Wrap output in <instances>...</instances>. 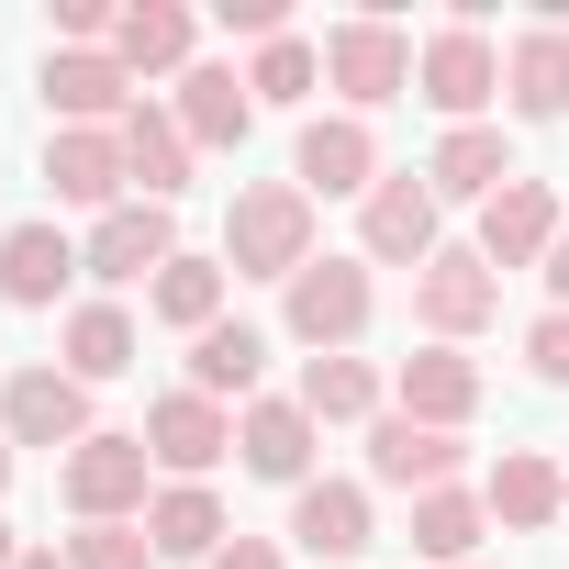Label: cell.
I'll return each instance as SVG.
<instances>
[{
	"instance_id": "29",
	"label": "cell",
	"mask_w": 569,
	"mask_h": 569,
	"mask_svg": "<svg viewBox=\"0 0 569 569\" xmlns=\"http://www.w3.org/2000/svg\"><path fill=\"white\" fill-rule=\"evenodd\" d=\"M313 425H380V369L369 358H302V391H291Z\"/></svg>"
},
{
	"instance_id": "10",
	"label": "cell",
	"mask_w": 569,
	"mask_h": 569,
	"mask_svg": "<svg viewBox=\"0 0 569 569\" xmlns=\"http://www.w3.org/2000/svg\"><path fill=\"white\" fill-rule=\"evenodd\" d=\"M358 246H369V268H413L425 279V257H436V179L425 168H391L369 190V212H358Z\"/></svg>"
},
{
	"instance_id": "35",
	"label": "cell",
	"mask_w": 569,
	"mask_h": 569,
	"mask_svg": "<svg viewBox=\"0 0 569 569\" xmlns=\"http://www.w3.org/2000/svg\"><path fill=\"white\" fill-rule=\"evenodd\" d=\"M112 23H123L112 0H57V34H68V46H112Z\"/></svg>"
},
{
	"instance_id": "15",
	"label": "cell",
	"mask_w": 569,
	"mask_h": 569,
	"mask_svg": "<svg viewBox=\"0 0 569 569\" xmlns=\"http://www.w3.org/2000/svg\"><path fill=\"white\" fill-rule=\"evenodd\" d=\"M46 179H57L68 212H123V190H134L123 123H112V134H46Z\"/></svg>"
},
{
	"instance_id": "26",
	"label": "cell",
	"mask_w": 569,
	"mask_h": 569,
	"mask_svg": "<svg viewBox=\"0 0 569 569\" xmlns=\"http://www.w3.org/2000/svg\"><path fill=\"white\" fill-rule=\"evenodd\" d=\"M190 34L201 23L179 12V0H134V12L112 23V57H123V79H168V68L190 79Z\"/></svg>"
},
{
	"instance_id": "2",
	"label": "cell",
	"mask_w": 569,
	"mask_h": 569,
	"mask_svg": "<svg viewBox=\"0 0 569 569\" xmlns=\"http://www.w3.org/2000/svg\"><path fill=\"white\" fill-rule=\"evenodd\" d=\"M369 313H380V291H369V257H313V268L291 279V291H279V325H291L313 358H358Z\"/></svg>"
},
{
	"instance_id": "18",
	"label": "cell",
	"mask_w": 569,
	"mask_h": 569,
	"mask_svg": "<svg viewBox=\"0 0 569 569\" xmlns=\"http://www.w3.org/2000/svg\"><path fill=\"white\" fill-rule=\"evenodd\" d=\"M313 436H325V425H313L302 402H246V413H234V458H246L257 480H291V491L313 480Z\"/></svg>"
},
{
	"instance_id": "20",
	"label": "cell",
	"mask_w": 569,
	"mask_h": 569,
	"mask_svg": "<svg viewBox=\"0 0 569 569\" xmlns=\"http://www.w3.org/2000/svg\"><path fill=\"white\" fill-rule=\"evenodd\" d=\"M502 101H513L525 123H558V112H569V23H525V34H513Z\"/></svg>"
},
{
	"instance_id": "38",
	"label": "cell",
	"mask_w": 569,
	"mask_h": 569,
	"mask_svg": "<svg viewBox=\"0 0 569 569\" xmlns=\"http://www.w3.org/2000/svg\"><path fill=\"white\" fill-rule=\"evenodd\" d=\"M547 291H558V313H569V234L547 246Z\"/></svg>"
},
{
	"instance_id": "37",
	"label": "cell",
	"mask_w": 569,
	"mask_h": 569,
	"mask_svg": "<svg viewBox=\"0 0 569 569\" xmlns=\"http://www.w3.org/2000/svg\"><path fill=\"white\" fill-rule=\"evenodd\" d=\"M212 569H279V547H268V536H234V547H223Z\"/></svg>"
},
{
	"instance_id": "9",
	"label": "cell",
	"mask_w": 569,
	"mask_h": 569,
	"mask_svg": "<svg viewBox=\"0 0 569 569\" xmlns=\"http://www.w3.org/2000/svg\"><path fill=\"white\" fill-rule=\"evenodd\" d=\"M0 436L12 447H90L101 425H90V380H68V369H12L0 380Z\"/></svg>"
},
{
	"instance_id": "1",
	"label": "cell",
	"mask_w": 569,
	"mask_h": 569,
	"mask_svg": "<svg viewBox=\"0 0 569 569\" xmlns=\"http://www.w3.org/2000/svg\"><path fill=\"white\" fill-rule=\"evenodd\" d=\"M223 268L234 279H291L313 268V201L291 190V179H246L234 190V212H223Z\"/></svg>"
},
{
	"instance_id": "41",
	"label": "cell",
	"mask_w": 569,
	"mask_h": 569,
	"mask_svg": "<svg viewBox=\"0 0 569 569\" xmlns=\"http://www.w3.org/2000/svg\"><path fill=\"white\" fill-rule=\"evenodd\" d=\"M0 491H12V436H0Z\"/></svg>"
},
{
	"instance_id": "32",
	"label": "cell",
	"mask_w": 569,
	"mask_h": 569,
	"mask_svg": "<svg viewBox=\"0 0 569 569\" xmlns=\"http://www.w3.org/2000/svg\"><path fill=\"white\" fill-rule=\"evenodd\" d=\"M246 90H257V101H279V112H291V101H313V90H325V46H302V34H279V46H257Z\"/></svg>"
},
{
	"instance_id": "12",
	"label": "cell",
	"mask_w": 569,
	"mask_h": 569,
	"mask_svg": "<svg viewBox=\"0 0 569 569\" xmlns=\"http://www.w3.org/2000/svg\"><path fill=\"white\" fill-rule=\"evenodd\" d=\"M547 246H558V190H547V179H513V190L480 201V257H491V279H502V268H547Z\"/></svg>"
},
{
	"instance_id": "19",
	"label": "cell",
	"mask_w": 569,
	"mask_h": 569,
	"mask_svg": "<svg viewBox=\"0 0 569 569\" xmlns=\"http://www.w3.org/2000/svg\"><path fill=\"white\" fill-rule=\"evenodd\" d=\"M425 179H436V201H491V190H513L525 168H513V146H502V123H458V134H436V157H425Z\"/></svg>"
},
{
	"instance_id": "31",
	"label": "cell",
	"mask_w": 569,
	"mask_h": 569,
	"mask_svg": "<svg viewBox=\"0 0 569 569\" xmlns=\"http://www.w3.org/2000/svg\"><path fill=\"white\" fill-rule=\"evenodd\" d=\"M480 525H491V502H469V491H425V502H413V547H425L436 569H469V558H480Z\"/></svg>"
},
{
	"instance_id": "34",
	"label": "cell",
	"mask_w": 569,
	"mask_h": 569,
	"mask_svg": "<svg viewBox=\"0 0 569 569\" xmlns=\"http://www.w3.org/2000/svg\"><path fill=\"white\" fill-rule=\"evenodd\" d=\"M525 369L569 391V313H536V325H525Z\"/></svg>"
},
{
	"instance_id": "4",
	"label": "cell",
	"mask_w": 569,
	"mask_h": 569,
	"mask_svg": "<svg viewBox=\"0 0 569 569\" xmlns=\"http://www.w3.org/2000/svg\"><path fill=\"white\" fill-rule=\"evenodd\" d=\"M325 90H336V101L369 123L380 101H402V90H413V34H402L391 12H358V23H336V34H325Z\"/></svg>"
},
{
	"instance_id": "30",
	"label": "cell",
	"mask_w": 569,
	"mask_h": 569,
	"mask_svg": "<svg viewBox=\"0 0 569 569\" xmlns=\"http://www.w3.org/2000/svg\"><path fill=\"white\" fill-rule=\"evenodd\" d=\"M134 369V313L123 302H79L68 313V380H123Z\"/></svg>"
},
{
	"instance_id": "17",
	"label": "cell",
	"mask_w": 569,
	"mask_h": 569,
	"mask_svg": "<svg viewBox=\"0 0 569 569\" xmlns=\"http://www.w3.org/2000/svg\"><path fill=\"white\" fill-rule=\"evenodd\" d=\"M68 279H79V246L57 223H12V234H0V302H12V313H57Z\"/></svg>"
},
{
	"instance_id": "28",
	"label": "cell",
	"mask_w": 569,
	"mask_h": 569,
	"mask_svg": "<svg viewBox=\"0 0 569 569\" xmlns=\"http://www.w3.org/2000/svg\"><path fill=\"white\" fill-rule=\"evenodd\" d=\"M268 380V336L257 325H212V336H190V391L201 402H246Z\"/></svg>"
},
{
	"instance_id": "33",
	"label": "cell",
	"mask_w": 569,
	"mask_h": 569,
	"mask_svg": "<svg viewBox=\"0 0 569 569\" xmlns=\"http://www.w3.org/2000/svg\"><path fill=\"white\" fill-rule=\"evenodd\" d=\"M68 569H157V536L146 525H79L68 536Z\"/></svg>"
},
{
	"instance_id": "7",
	"label": "cell",
	"mask_w": 569,
	"mask_h": 569,
	"mask_svg": "<svg viewBox=\"0 0 569 569\" xmlns=\"http://www.w3.org/2000/svg\"><path fill=\"white\" fill-rule=\"evenodd\" d=\"M380 179H391V168H380V134H369L358 112H313V123H302V146H291V190H302V201H347V190L369 201Z\"/></svg>"
},
{
	"instance_id": "6",
	"label": "cell",
	"mask_w": 569,
	"mask_h": 569,
	"mask_svg": "<svg viewBox=\"0 0 569 569\" xmlns=\"http://www.w3.org/2000/svg\"><path fill=\"white\" fill-rule=\"evenodd\" d=\"M46 112H57V134H112L134 112L123 57L112 46H46Z\"/></svg>"
},
{
	"instance_id": "24",
	"label": "cell",
	"mask_w": 569,
	"mask_h": 569,
	"mask_svg": "<svg viewBox=\"0 0 569 569\" xmlns=\"http://www.w3.org/2000/svg\"><path fill=\"white\" fill-rule=\"evenodd\" d=\"M291 536L313 558H369V480H302L291 491Z\"/></svg>"
},
{
	"instance_id": "3",
	"label": "cell",
	"mask_w": 569,
	"mask_h": 569,
	"mask_svg": "<svg viewBox=\"0 0 569 569\" xmlns=\"http://www.w3.org/2000/svg\"><path fill=\"white\" fill-rule=\"evenodd\" d=\"M57 491H68L79 525H146V502H157V458H146V436H112V425H101L90 447H68Z\"/></svg>"
},
{
	"instance_id": "25",
	"label": "cell",
	"mask_w": 569,
	"mask_h": 569,
	"mask_svg": "<svg viewBox=\"0 0 569 569\" xmlns=\"http://www.w3.org/2000/svg\"><path fill=\"white\" fill-rule=\"evenodd\" d=\"M223 279H234L223 257H190V246H179V257L146 279V313L179 325V336H212V325H223Z\"/></svg>"
},
{
	"instance_id": "23",
	"label": "cell",
	"mask_w": 569,
	"mask_h": 569,
	"mask_svg": "<svg viewBox=\"0 0 569 569\" xmlns=\"http://www.w3.org/2000/svg\"><path fill=\"white\" fill-rule=\"evenodd\" d=\"M146 536H157V558H190V569H212V558L234 547V525H223V502H212L201 480H168V491L146 502Z\"/></svg>"
},
{
	"instance_id": "13",
	"label": "cell",
	"mask_w": 569,
	"mask_h": 569,
	"mask_svg": "<svg viewBox=\"0 0 569 569\" xmlns=\"http://www.w3.org/2000/svg\"><path fill=\"white\" fill-rule=\"evenodd\" d=\"M391 413H413V425H469L480 413V358H458V347H413L402 369H391Z\"/></svg>"
},
{
	"instance_id": "36",
	"label": "cell",
	"mask_w": 569,
	"mask_h": 569,
	"mask_svg": "<svg viewBox=\"0 0 569 569\" xmlns=\"http://www.w3.org/2000/svg\"><path fill=\"white\" fill-rule=\"evenodd\" d=\"M223 34H257V46H279L291 23H279V0H223Z\"/></svg>"
},
{
	"instance_id": "21",
	"label": "cell",
	"mask_w": 569,
	"mask_h": 569,
	"mask_svg": "<svg viewBox=\"0 0 569 569\" xmlns=\"http://www.w3.org/2000/svg\"><path fill=\"white\" fill-rule=\"evenodd\" d=\"M190 134H179V112H157V101H134L123 112V168H134V201H179L190 190Z\"/></svg>"
},
{
	"instance_id": "40",
	"label": "cell",
	"mask_w": 569,
	"mask_h": 569,
	"mask_svg": "<svg viewBox=\"0 0 569 569\" xmlns=\"http://www.w3.org/2000/svg\"><path fill=\"white\" fill-rule=\"evenodd\" d=\"M0 569H23V547H12V525H0Z\"/></svg>"
},
{
	"instance_id": "14",
	"label": "cell",
	"mask_w": 569,
	"mask_h": 569,
	"mask_svg": "<svg viewBox=\"0 0 569 569\" xmlns=\"http://www.w3.org/2000/svg\"><path fill=\"white\" fill-rule=\"evenodd\" d=\"M369 480L425 502V491L458 480V436H447V425H413V413H380V425H369Z\"/></svg>"
},
{
	"instance_id": "22",
	"label": "cell",
	"mask_w": 569,
	"mask_h": 569,
	"mask_svg": "<svg viewBox=\"0 0 569 569\" xmlns=\"http://www.w3.org/2000/svg\"><path fill=\"white\" fill-rule=\"evenodd\" d=\"M480 502H491V525L536 536V525H558V513H569V480H558L536 447H502V458H491V480H480Z\"/></svg>"
},
{
	"instance_id": "27",
	"label": "cell",
	"mask_w": 569,
	"mask_h": 569,
	"mask_svg": "<svg viewBox=\"0 0 569 569\" xmlns=\"http://www.w3.org/2000/svg\"><path fill=\"white\" fill-rule=\"evenodd\" d=\"M168 112H179V134H190V146H246V123H257V90H246L234 68H190Z\"/></svg>"
},
{
	"instance_id": "8",
	"label": "cell",
	"mask_w": 569,
	"mask_h": 569,
	"mask_svg": "<svg viewBox=\"0 0 569 569\" xmlns=\"http://www.w3.org/2000/svg\"><path fill=\"white\" fill-rule=\"evenodd\" d=\"M413 313H425V336H436V347L480 336V325L502 313V279H491V257H480V246H436V257H425V279H413Z\"/></svg>"
},
{
	"instance_id": "11",
	"label": "cell",
	"mask_w": 569,
	"mask_h": 569,
	"mask_svg": "<svg viewBox=\"0 0 569 569\" xmlns=\"http://www.w3.org/2000/svg\"><path fill=\"white\" fill-rule=\"evenodd\" d=\"M168 257H179V212H168V201H123V212H101L90 246H79V268L112 279V291H123V279H157Z\"/></svg>"
},
{
	"instance_id": "39",
	"label": "cell",
	"mask_w": 569,
	"mask_h": 569,
	"mask_svg": "<svg viewBox=\"0 0 569 569\" xmlns=\"http://www.w3.org/2000/svg\"><path fill=\"white\" fill-rule=\"evenodd\" d=\"M23 569H68V547H23Z\"/></svg>"
},
{
	"instance_id": "5",
	"label": "cell",
	"mask_w": 569,
	"mask_h": 569,
	"mask_svg": "<svg viewBox=\"0 0 569 569\" xmlns=\"http://www.w3.org/2000/svg\"><path fill=\"white\" fill-rule=\"evenodd\" d=\"M413 90L447 112V134L458 123H480L491 101H502V46L480 34V23H436L425 46H413Z\"/></svg>"
},
{
	"instance_id": "16",
	"label": "cell",
	"mask_w": 569,
	"mask_h": 569,
	"mask_svg": "<svg viewBox=\"0 0 569 569\" xmlns=\"http://www.w3.org/2000/svg\"><path fill=\"white\" fill-rule=\"evenodd\" d=\"M223 447H234V413H223V402H201V391H168V402L146 413V458H157L168 480H201Z\"/></svg>"
},
{
	"instance_id": "42",
	"label": "cell",
	"mask_w": 569,
	"mask_h": 569,
	"mask_svg": "<svg viewBox=\"0 0 569 569\" xmlns=\"http://www.w3.org/2000/svg\"><path fill=\"white\" fill-rule=\"evenodd\" d=\"M469 569H480V558H469Z\"/></svg>"
}]
</instances>
